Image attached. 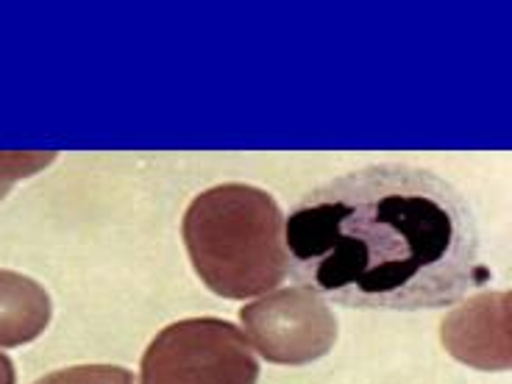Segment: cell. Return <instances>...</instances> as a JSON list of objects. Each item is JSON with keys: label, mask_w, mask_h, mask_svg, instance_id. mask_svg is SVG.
I'll use <instances>...</instances> for the list:
<instances>
[{"label": "cell", "mask_w": 512, "mask_h": 384, "mask_svg": "<svg viewBox=\"0 0 512 384\" xmlns=\"http://www.w3.org/2000/svg\"><path fill=\"white\" fill-rule=\"evenodd\" d=\"M259 362L243 329L223 318H187L145 348L140 384H256Z\"/></svg>", "instance_id": "cell-3"}, {"label": "cell", "mask_w": 512, "mask_h": 384, "mask_svg": "<svg viewBox=\"0 0 512 384\" xmlns=\"http://www.w3.org/2000/svg\"><path fill=\"white\" fill-rule=\"evenodd\" d=\"M245 340L273 365H312L337 343L334 309L304 287H279L240 309Z\"/></svg>", "instance_id": "cell-4"}, {"label": "cell", "mask_w": 512, "mask_h": 384, "mask_svg": "<svg viewBox=\"0 0 512 384\" xmlns=\"http://www.w3.org/2000/svg\"><path fill=\"white\" fill-rule=\"evenodd\" d=\"M181 237L198 279L215 295L245 301L287 279L284 212L270 192L218 184L192 198Z\"/></svg>", "instance_id": "cell-2"}, {"label": "cell", "mask_w": 512, "mask_h": 384, "mask_svg": "<svg viewBox=\"0 0 512 384\" xmlns=\"http://www.w3.org/2000/svg\"><path fill=\"white\" fill-rule=\"evenodd\" d=\"M48 290L14 270H0V348L34 343L51 323Z\"/></svg>", "instance_id": "cell-6"}, {"label": "cell", "mask_w": 512, "mask_h": 384, "mask_svg": "<svg viewBox=\"0 0 512 384\" xmlns=\"http://www.w3.org/2000/svg\"><path fill=\"white\" fill-rule=\"evenodd\" d=\"M284 248L295 287L359 312L446 309L487 282L471 201L401 162L312 187L284 218Z\"/></svg>", "instance_id": "cell-1"}, {"label": "cell", "mask_w": 512, "mask_h": 384, "mask_svg": "<svg viewBox=\"0 0 512 384\" xmlns=\"http://www.w3.org/2000/svg\"><path fill=\"white\" fill-rule=\"evenodd\" d=\"M440 334L443 346L465 365L482 371H507L510 348L501 346L507 340V293H487L468 301L443 320Z\"/></svg>", "instance_id": "cell-5"}, {"label": "cell", "mask_w": 512, "mask_h": 384, "mask_svg": "<svg viewBox=\"0 0 512 384\" xmlns=\"http://www.w3.org/2000/svg\"><path fill=\"white\" fill-rule=\"evenodd\" d=\"M34 384H137L134 373L120 368V365H106V362H92V365H73L62 371L45 373Z\"/></svg>", "instance_id": "cell-7"}, {"label": "cell", "mask_w": 512, "mask_h": 384, "mask_svg": "<svg viewBox=\"0 0 512 384\" xmlns=\"http://www.w3.org/2000/svg\"><path fill=\"white\" fill-rule=\"evenodd\" d=\"M0 384H14V365L6 354H0Z\"/></svg>", "instance_id": "cell-8"}]
</instances>
